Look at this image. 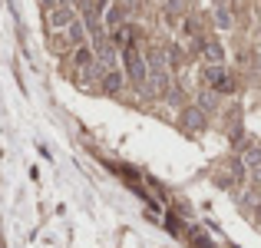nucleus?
Listing matches in <instances>:
<instances>
[{
    "mask_svg": "<svg viewBox=\"0 0 261 248\" xmlns=\"http://www.w3.org/2000/svg\"><path fill=\"white\" fill-rule=\"evenodd\" d=\"M162 10L169 20H182L189 17V0H162Z\"/></svg>",
    "mask_w": 261,
    "mask_h": 248,
    "instance_id": "nucleus-9",
    "label": "nucleus"
},
{
    "mask_svg": "<svg viewBox=\"0 0 261 248\" xmlns=\"http://www.w3.org/2000/svg\"><path fill=\"white\" fill-rule=\"evenodd\" d=\"M212 20H215V27H218V30H231V27H235V17H231V7H215Z\"/></svg>",
    "mask_w": 261,
    "mask_h": 248,
    "instance_id": "nucleus-11",
    "label": "nucleus"
},
{
    "mask_svg": "<svg viewBox=\"0 0 261 248\" xmlns=\"http://www.w3.org/2000/svg\"><path fill=\"white\" fill-rule=\"evenodd\" d=\"M178 122H182V129H189V133H202V129L208 126V116H205L202 109L192 103V106L178 109Z\"/></svg>",
    "mask_w": 261,
    "mask_h": 248,
    "instance_id": "nucleus-4",
    "label": "nucleus"
},
{
    "mask_svg": "<svg viewBox=\"0 0 261 248\" xmlns=\"http://www.w3.org/2000/svg\"><path fill=\"white\" fill-rule=\"evenodd\" d=\"M60 4H63V0H40V7H43V10H46V13H50V10H53V7H60Z\"/></svg>",
    "mask_w": 261,
    "mask_h": 248,
    "instance_id": "nucleus-13",
    "label": "nucleus"
},
{
    "mask_svg": "<svg viewBox=\"0 0 261 248\" xmlns=\"http://www.w3.org/2000/svg\"><path fill=\"white\" fill-rule=\"evenodd\" d=\"M99 86H102V93L116 96L122 86H126V73H122V70H106V73H102V80H99Z\"/></svg>",
    "mask_w": 261,
    "mask_h": 248,
    "instance_id": "nucleus-8",
    "label": "nucleus"
},
{
    "mask_svg": "<svg viewBox=\"0 0 261 248\" xmlns=\"http://www.w3.org/2000/svg\"><path fill=\"white\" fill-rule=\"evenodd\" d=\"M76 7L73 4H60V7H53L50 13H46V23H50V30H57V33H66L73 23H76Z\"/></svg>",
    "mask_w": 261,
    "mask_h": 248,
    "instance_id": "nucleus-3",
    "label": "nucleus"
},
{
    "mask_svg": "<svg viewBox=\"0 0 261 248\" xmlns=\"http://www.w3.org/2000/svg\"><path fill=\"white\" fill-rule=\"evenodd\" d=\"M251 182L261 185V165H255V169H251Z\"/></svg>",
    "mask_w": 261,
    "mask_h": 248,
    "instance_id": "nucleus-14",
    "label": "nucleus"
},
{
    "mask_svg": "<svg viewBox=\"0 0 261 248\" xmlns=\"http://www.w3.org/2000/svg\"><path fill=\"white\" fill-rule=\"evenodd\" d=\"M162 100H166L169 106H178V109H185V106H189V100H185V89H182V86H175V83L166 89V96H162Z\"/></svg>",
    "mask_w": 261,
    "mask_h": 248,
    "instance_id": "nucleus-12",
    "label": "nucleus"
},
{
    "mask_svg": "<svg viewBox=\"0 0 261 248\" xmlns=\"http://www.w3.org/2000/svg\"><path fill=\"white\" fill-rule=\"evenodd\" d=\"M212 4H215V7H228V0H212Z\"/></svg>",
    "mask_w": 261,
    "mask_h": 248,
    "instance_id": "nucleus-16",
    "label": "nucleus"
},
{
    "mask_svg": "<svg viewBox=\"0 0 261 248\" xmlns=\"http://www.w3.org/2000/svg\"><path fill=\"white\" fill-rule=\"evenodd\" d=\"M255 70H258V73H261V50H258V53H255Z\"/></svg>",
    "mask_w": 261,
    "mask_h": 248,
    "instance_id": "nucleus-15",
    "label": "nucleus"
},
{
    "mask_svg": "<svg viewBox=\"0 0 261 248\" xmlns=\"http://www.w3.org/2000/svg\"><path fill=\"white\" fill-rule=\"evenodd\" d=\"M195 106L202 109L205 116L218 113V93H215V89H208V86H202V89L195 93Z\"/></svg>",
    "mask_w": 261,
    "mask_h": 248,
    "instance_id": "nucleus-7",
    "label": "nucleus"
},
{
    "mask_svg": "<svg viewBox=\"0 0 261 248\" xmlns=\"http://www.w3.org/2000/svg\"><path fill=\"white\" fill-rule=\"evenodd\" d=\"M122 73H126L129 83H136V86L146 89L149 83V63H146V53L139 50V46H129V50H122Z\"/></svg>",
    "mask_w": 261,
    "mask_h": 248,
    "instance_id": "nucleus-1",
    "label": "nucleus"
},
{
    "mask_svg": "<svg viewBox=\"0 0 261 248\" xmlns=\"http://www.w3.org/2000/svg\"><path fill=\"white\" fill-rule=\"evenodd\" d=\"M86 33H89V30H86V23H83V20H76V23H73L70 30L63 33V37H66V43L76 50V46H83V43H86Z\"/></svg>",
    "mask_w": 261,
    "mask_h": 248,
    "instance_id": "nucleus-10",
    "label": "nucleus"
},
{
    "mask_svg": "<svg viewBox=\"0 0 261 248\" xmlns=\"http://www.w3.org/2000/svg\"><path fill=\"white\" fill-rule=\"evenodd\" d=\"M96 63H99V60H96V50L89 43H83V46H76V50H73V66H76V70L93 73Z\"/></svg>",
    "mask_w": 261,
    "mask_h": 248,
    "instance_id": "nucleus-6",
    "label": "nucleus"
},
{
    "mask_svg": "<svg viewBox=\"0 0 261 248\" xmlns=\"http://www.w3.org/2000/svg\"><path fill=\"white\" fill-rule=\"evenodd\" d=\"M198 57L205 60V66H225V46L218 43V40L205 37V43H202V53H198Z\"/></svg>",
    "mask_w": 261,
    "mask_h": 248,
    "instance_id": "nucleus-5",
    "label": "nucleus"
},
{
    "mask_svg": "<svg viewBox=\"0 0 261 248\" xmlns=\"http://www.w3.org/2000/svg\"><path fill=\"white\" fill-rule=\"evenodd\" d=\"M202 83L208 89H215L218 96L235 93V80H231V73L225 70V66H202Z\"/></svg>",
    "mask_w": 261,
    "mask_h": 248,
    "instance_id": "nucleus-2",
    "label": "nucleus"
}]
</instances>
